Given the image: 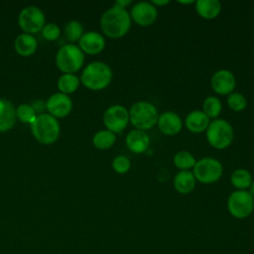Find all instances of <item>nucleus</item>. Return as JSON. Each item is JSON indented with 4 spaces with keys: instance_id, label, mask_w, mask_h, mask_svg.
<instances>
[{
    "instance_id": "obj_1",
    "label": "nucleus",
    "mask_w": 254,
    "mask_h": 254,
    "mask_svg": "<svg viewBox=\"0 0 254 254\" xmlns=\"http://www.w3.org/2000/svg\"><path fill=\"white\" fill-rule=\"evenodd\" d=\"M131 18L127 9L113 5L103 12L99 25L102 33L108 38L118 39L125 36L131 28Z\"/></svg>"
},
{
    "instance_id": "obj_12",
    "label": "nucleus",
    "mask_w": 254,
    "mask_h": 254,
    "mask_svg": "<svg viewBox=\"0 0 254 254\" xmlns=\"http://www.w3.org/2000/svg\"><path fill=\"white\" fill-rule=\"evenodd\" d=\"M72 105L70 96L60 91L50 95L46 101V109L48 113L57 119L67 116L72 110Z\"/></svg>"
},
{
    "instance_id": "obj_7",
    "label": "nucleus",
    "mask_w": 254,
    "mask_h": 254,
    "mask_svg": "<svg viewBox=\"0 0 254 254\" xmlns=\"http://www.w3.org/2000/svg\"><path fill=\"white\" fill-rule=\"evenodd\" d=\"M192 174L196 180L204 185L216 183L223 174L222 164L215 158L203 157L195 162Z\"/></svg>"
},
{
    "instance_id": "obj_30",
    "label": "nucleus",
    "mask_w": 254,
    "mask_h": 254,
    "mask_svg": "<svg viewBox=\"0 0 254 254\" xmlns=\"http://www.w3.org/2000/svg\"><path fill=\"white\" fill-rule=\"evenodd\" d=\"M111 167L115 173L123 175V174H126L130 170L131 161L125 155H118L112 160Z\"/></svg>"
},
{
    "instance_id": "obj_19",
    "label": "nucleus",
    "mask_w": 254,
    "mask_h": 254,
    "mask_svg": "<svg viewBox=\"0 0 254 254\" xmlns=\"http://www.w3.org/2000/svg\"><path fill=\"white\" fill-rule=\"evenodd\" d=\"M38 48V42L34 35L22 33L18 35L14 41V49L16 53L22 57H30L35 54Z\"/></svg>"
},
{
    "instance_id": "obj_4",
    "label": "nucleus",
    "mask_w": 254,
    "mask_h": 254,
    "mask_svg": "<svg viewBox=\"0 0 254 254\" xmlns=\"http://www.w3.org/2000/svg\"><path fill=\"white\" fill-rule=\"evenodd\" d=\"M129 111V122L134 129L147 131L157 125L159 118L156 106L146 100H140L132 104Z\"/></svg>"
},
{
    "instance_id": "obj_2",
    "label": "nucleus",
    "mask_w": 254,
    "mask_h": 254,
    "mask_svg": "<svg viewBox=\"0 0 254 254\" xmlns=\"http://www.w3.org/2000/svg\"><path fill=\"white\" fill-rule=\"evenodd\" d=\"M112 77V69L106 63L94 61L85 65L79 78L80 83L87 89L99 91L105 89L111 83Z\"/></svg>"
},
{
    "instance_id": "obj_3",
    "label": "nucleus",
    "mask_w": 254,
    "mask_h": 254,
    "mask_svg": "<svg viewBox=\"0 0 254 254\" xmlns=\"http://www.w3.org/2000/svg\"><path fill=\"white\" fill-rule=\"evenodd\" d=\"M30 129L34 138L43 145L54 144L61 133L59 120L48 112L38 114L30 124Z\"/></svg>"
},
{
    "instance_id": "obj_14",
    "label": "nucleus",
    "mask_w": 254,
    "mask_h": 254,
    "mask_svg": "<svg viewBox=\"0 0 254 254\" xmlns=\"http://www.w3.org/2000/svg\"><path fill=\"white\" fill-rule=\"evenodd\" d=\"M106 42L102 34L95 31L84 32L82 37L78 41V47L87 55H97L101 53L105 48Z\"/></svg>"
},
{
    "instance_id": "obj_25",
    "label": "nucleus",
    "mask_w": 254,
    "mask_h": 254,
    "mask_svg": "<svg viewBox=\"0 0 254 254\" xmlns=\"http://www.w3.org/2000/svg\"><path fill=\"white\" fill-rule=\"evenodd\" d=\"M195 162L196 160L194 156L190 152L186 150L179 151L175 154L173 158V163L175 167L180 171H190L194 167Z\"/></svg>"
},
{
    "instance_id": "obj_27",
    "label": "nucleus",
    "mask_w": 254,
    "mask_h": 254,
    "mask_svg": "<svg viewBox=\"0 0 254 254\" xmlns=\"http://www.w3.org/2000/svg\"><path fill=\"white\" fill-rule=\"evenodd\" d=\"M222 110V103L217 96L209 95L202 103V112L209 119H216Z\"/></svg>"
},
{
    "instance_id": "obj_16",
    "label": "nucleus",
    "mask_w": 254,
    "mask_h": 254,
    "mask_svg": "<svg viewBox=\"0 0 254 254\" xmlns=\"http://www.w3.org/2000/svg\"><path fill=\"white\" fill-rule=\"evenodd\" d=\"M125 144L132 153L142 154L145 153L150 146V137L146 131L133 129L126 135Z\"/></svg>"
},
{
    "instance_id": "obj_20",
    "label": "nucleus",
    "mask_w": 254,
    "mask_h": 254,
    "mask_svg": "<svg viewBox=\"0 0 254 254\" xmlns=\"http://www.w3.org/2000/svg\"><path fill=\"white\" fill-rule=\"evenodd\" d=\"M174 189L181 194L190 193L196 185V180L190 171H180L173 181Z\"/></svg>"
},
{
    "instance_id": "obj_6",
    "label": "nucleus",
    "mask_w": 254,
    "mask_h": 254,
    "mask_svg": "<svg viewBox=\"0 0 254 254\" xmlns=\"http://www.w3.org/2000/svg\"><path fill=\"white\" fill-rule=\"evenodd\" d=\"M207 143L214 149L223 150L231 145L234 139V130L231 124L224 119H213L205 130Z\"/></svg>"
},
{
    "instance_id": "obj_15",
    "label": "nucleus",
    "mask_w": 254,
    "mask_h": 254,
    "mask_svg": "<svg viewBox=\"0 0 254 254\" xmlns=\"http://www.w3.org/2000/svg\"><path fill=\"white\" fill-rule=\"evenodd\" d=\"M157 125L164 135L174 136L181 132L183 128V120L178 113L168 110L159 114Z\"/></svg>"
},
{
    "instance_id": "obj_35",
    "label": "nucleus",
    "mask_w": 254,
    "mask_h": 254,
    "mask_svg": "<svg viewBox=\"0 0 254 254\" xmlns=\"http://www.w3.org/2000/svg\"><path fill=\"white\" fill-rule=\"evenodd\" d=\"M249 192H250V194L254 197V180L252 181V183H251V185H250V187H249V190H248Z\"/></svg>"
},
{
    "instance_id": "obj_26",
    "label": "nucleus",
    "mask_w": 254,
    "mask_h": 254,
    "mask_svg": "<svg viewBox=\"0 0 254 254\" xmlns=\"http://www.w3.org/2000/svg\"><path fill=\"white\" fill-rule=\"evenodd\" d=\"M84 34V29L82 24L77 20L68 21L64 28V35L66 41L69 44H73L74 42H78L79 39Z\"/></svg>"
},
{
    "instance_id": "obj_28",
    "label": "nucleus",
    "mask_w": 254,
    "mask_h": 254,
    "mask_svg": "<svg viewBox=\"0 0 254 254\" xmlns=\"http://www.w3.org/2000/svg\"><path fill=\"white\" fill-rule=\"evenodd\" d=\"M37 115L35 109L29 103H21L16 107V117L22 123L31 124Z\"/></svg>"
},
{
    "instance_id": "obj_22",
    "label": "nucleus",
    "mask_w": 254,
    "mask_h": 254,
    "mask_svg": "<svg viewBox=\"0 0 254 254\" xmlns=\"http://www.w3.org/2000/svg\"><path fill=\"white\" fill-rule=\"evenodd\" d=\"M80 84V78L75 73H63L57 81L59 91L64 94L73 93Z\"/></svg>"
},
{
    "instance_id": "obj_13",
    "label": "nucleus",
    "mask_w": 254,
    "mask_h": 254,
    "mask_svg": "<svg viewBox=\"0 0 254 254\" xmlns=\"http://www.w3.org/2000/svg\"><path fill=\"white\" fill-rule=\"evenodd\" d=\"M210 86L216 94L228 95L234 91L236 86L235 75L229 69H218L210 78Z\"/></svg>"
},
{
    "instance_id": "obj_9",
    "label": "nucleus",
    "mask_w": 254,
    "mask_h": 254,
    "mask_svg": "<svg viewBox=\"0 0 254 254\" xmlns=\"http://www.w3.org/2000/svg\"><path fill=\"white\" fill-rule=\"evenodd\" d=\"M18 24L24 33L34 35L38 32H41L45 26V13L38 6H26L20 11L18 15Z\"/></svg>"
},
{
    "instance_id": "obj_18",
    "label": "nucleus",
    "mask_w": 254,
    "mask_h": 254,
    "mask_svg": "<svg viewBox=\"0 0 254 254\" xmlns=\"http://www.w3.org/2000/svg\"><path fill=\"white\" fill-rule=\"evenodd\" d=\"M210 122V119L202 112V110H191L185 118V125L187 129L191 133H201L206 130Z\"/></svg>"
},
{
    "instance_id": "obj_5",
    "label": "nucleus",
    "mask_w": 254,
    "mask_h": 254,
    "mask_svg": "<svg viewBox=\"0 0 254 254\" xmlns=\"http://www.w3.org/2000/svg\"><path fill=\"white\" fill-rule=\"evenodd\" d=\"M55 61L63 73H75L84 64V54L77 45L68 43L58 50Z\"/></svg>"
},
{
    "instance_id": "obj_11",
    "label": "nucleus",
    "mask_w": 254,
    "mask_h": 254,
    "mask_svg": "<svg viewBox=\"0 0 254 254\" xmlns=\"http://www.w3.org/2000/svg\"><path fill=\"white\" fill-rule=\"evenodd\" d=\"M131 21L141 27L153 25L158 18V8L151 1H140L134 4L129 12Z\"/></svg>"
},
{
    "instance_id": "obj_34",
    "label": "nucleus",
    "mask_w": 254,
    "mask_h": 254,
    "mask_svg": "<svg viewBox=\"0 0 254 254\" xmlns=\"http://www.w3.org/2000/svg\"><path fill=\"white\" fill-rule=\"evenodd\" d=\"M151 3L155 6V7H161V6H166L170 3L169 0H152Z\"/></svg>"
},
{
    "instance_id": "obj_24",
    "label": "nucleus",
    "mask_w": 254,
    "mask_h": 254,
    "mask_svg": "<svg viewBox=\"0 0 254 254\" xmlns=\"http://www.w3.org/2000/svg\"><path fill=\"white\" fill-rule=\"evenodd\" d=\"M252 176L246 169H236L230 176L231 185L238 190H246L252 183Z\"/></svg>"
},
{
    "instance_id": "obj_31",
    "label": "nucleus",
    "mask_w": 254,
    "mask_h": 254,
    "mask_svg": "<svg viewBox=\"0 0 254 254\" xmlns=\"http://www.w3.org/2000/svg\"><path fill=\"white\" fill-rule=\"evenodd\" d=\"M41 33L44 39H46L47 41L53 42L58 40L59 37L61 36V29L56 23L49 22L45 24V26L41 30Z\"/></svg>"
},
{
    "instance_id": "obj_36",
    "label": "nucleus",
    "mask_w": 254,
    "mask_h": 254,
    "mask_svg": "<svg viewBox=\"0 0 254 254\" xmlns=\"http://www.w3.org/2000/svg\"><path fill=\"white\" fill-rule=\"evenodd\" d=\"M179 3H181V4H185V5H190V4H193V3H195L193 0H189V1H178Z\"/></svg>"
},
{
    "instance_id": "obj_8",
    "label": "nucleus",
    "mask_w": 254,
    "mask_h": 254,
    "mask_svg": "<svg viewBox=\"0 0 254 254\" xmlns=\"http://www.w3.org/2000/svg\"><path fill=\"white\" fill-rule=\"evenodd\" d=\"M228 212L237 219L248 217L254 210V197L248 190H234L227 198Z\"/></svg>"
},
{
    "instance_id": "obj_29",
    "label": "nucleus",
    "mask_w": 254,
    "mask_h": 254,
    "mask_svg": "<svg viewBox=\"0 0 254 254\" xmlns=\"http://www.w3.org/2000/svg\"><path fill=\"white\" fill-rule=\"evenodd\" d=\"M226 102L228 107L234 112H241L247 106V99L246 97L237 91H233L227 95Z\"/></svg>"
},
{
    "instance_id": "obj_33",
    "label": "nucleus",
    "mask_w": 254,
    "mask_h": 254,
    "mask_svg": "<svg viewBox=\"0 0 254 254\" xmlns=\"http://www.w3.org/2000/svg\"><path fill=\"white\" fill-rule=\"evenodd\" d=\"M132 3L131 0H118L114 3L115 6H118L120 8H123V9H126L130 4Z\"/></svg>"
},
{
    "instance_id": "obj_21",
    "label": "nucleus",
    "mask_w": 254,
    "mask_h": 254,
    "mask_svg": "<svg viewBox=\"0 0 254 254\" xmlns=\"http://www.w3.org/2000/svg\"><path fill=\"white\" fill-rule=\"evenodd\" d=\"M194 4L198 16L205 20L215 19L221 12V3L218 0H197Z\"/></svg>"
},
{
    "instance_id": "obj_23",
    "label": "nucleus",
    "mask_w": 254,
    "mask_h": 254,
    "mask_svg": "<svg viewBox=\"0 0 254 254\" xmlns=\"http://www.w3.org/2000/svg\"><path fill=\"white\" fill-rule=\"evenodd\" d=\"M116 142V134L103 129L94 133L92 136V144L96 149L107 150L110 149Z\"/></svg>"
},
{
    "instance_id": "obj_17",
    "label": "nucleus",
    "mask_w": 254,
    "mask_h": 254,
    "mask_svg": "<svg viewBox=\"0 0 254 254\" xmlns=\"http://www.w3.org/2000/svg\"><path fill=\"white\" fill-rule=\"evenodd\" d=\"M16 120V107L14 104L6 98H0V132L11 130Z\"/></svg>"
},
{
    "instance_id": "obj_10",
    "label": "nucleus",
    "mask_w": 254,
    "mask_h": 254,
    "mask_svg": "<svg viewBox=\"0 0 254 254\" xmlns=\"http://www.w3.org/2000/svg\"><path fill=\"white\" fill-rule=\"evenodd\" d=\"M102 120L107 130L117 134L125 130L128 126L129 111L121 104H113L105 109Z\"/></svg>"
},
{
    "instance_id": "obj_32",
    "label": "nucleus",
    "mask_w": 254,
    "mask_h": 254,
    "mask_svg": "<svg viewBox=\"0 0 254 254\" xmlns=\"http://www.w3.org/2000/svg\"><path fill=\"white\" fill-rule=\"evenodd\" d=\"M31 105L33 106V108L35 109V111H36L37 114H42V113H44L45 110H47V109H46V102L43 101V100H40V99L34 100V101L31 103Z\"/></svg>"
}]
</instances>
